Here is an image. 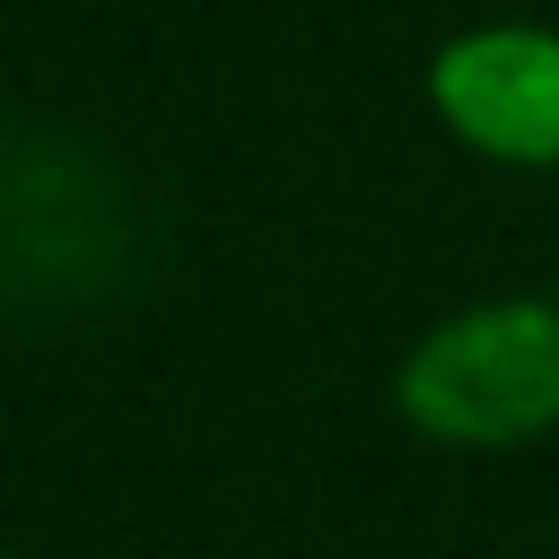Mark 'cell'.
<instances>
[{"label":"cell","mask_w":559,"mask_h":559,"mask_svg":"<svg viewBox=\"0 0 559 559\" xmlns=\"http://www.w3.org/2000/svg\"><path fill=\"white\" fill-rule=\"evenodd\" d=\"M402 411L454 445H515L559 419V314L480 306L402 367Z\"/></svg>","instance_id":"6da1fadb"},{"label":"cell","mask_w":559,"mask_h":559,"mask_svg":"<svg viewBox=\"0 0 559 559\" xmlns=\"http://www.w3.org/2000/svg\"><path fill=\"white\" fill-rule=\"evenodd\" d=\"M437 105L472 148L550 166L559 157V35H533V26L463 35L437 61Z\"/></svg>","instance_id":"7a4b0ae2"}]
</instances>
